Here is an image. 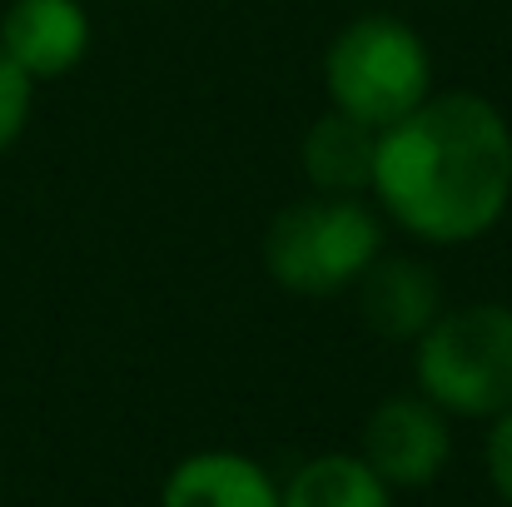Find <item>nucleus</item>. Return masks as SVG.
<instances>
[{
	"label": "nucleus",
	"mask_w": 512,
	"mask_h": 507,
	"mask_svg": "<svg viewBox=\"0 0 512 507\" xmlns=\"http://www.w3.org/2000/svg\"><path fill=\"white\" fill-rule=\"evenodd\" d=\"M373 194L423 244L488 234L512 199V130L483 95L448 90L378 130Z\"/></svg>",
	"instance_id": "obj_1"
},
{
	"label": "nucleus",
	"mask_w": 512,
	"mask_h": 507,
	"mask_svg": "<svg viewBox=\"0 0 512 507\" xmlns=\"http://www.w3.org/2000/svg\"><path fill=\"white\" fill-rule=\"evenodd\" d=\"M383 254V229L358 194H314L274 214L264 234V269L279 289L329 299L358 284Z\"/></svg>",
	"instance_id": "obj_2"
},
{
	"label": "nucleus",
	"mask_w": 512,
	"mask_h": 507,
	"mask_svg": "<svg viewBox=\"0 0 512 507\" xmlns=\"http://www.w3.org/2000/svg\"><path fill=\"white\" fill-rule=\"evenodd\" d=\"M418 393L443 413L498 418L512 408V309L508 304H468L443 309L413 338Z\"/></svg>",
	"instance_id": "obj_3"
},
{
	"label": "nucleus",
	"mask_w": 512,
	"mask_h": 507,
	"mask_svg": "<svg viewBox=\"0 0 512 507\" xmlns=\"http://www.w3.org/2000/svg\"><path fill=\"white\" fill-rule=\"evenodd\" d=\"M324 85L334 110L383 130L428 100L433 60L418 30L398 15H358L334 35L324 55Z\"/></svg>",
	"instance_id": "obj_4"
},
{
	"label": "nucleus",
	"mask_w": 512,
	"mask_h": 507,
	"mask_svg": "<svg viewBox=\"0 0 512 507\" xmlns=\"http://www.w3.org/2000/svg\"><path fill=\"white\" fill-rule=\"evenodd\" d=\"M358 458L388 488H428L453 458L448 413L423 393H393L368 413Z\"/></svg>",
	"instance_id": "obj_5"
},
{
	"label": "nucleus",
	"mask_w": 512,
	"mask_h": 507,
	"mask_svg": "<svg viewBox=\"0 0 512 507\" xmlns=\"http://www.w3.org/2000/svg\"><path fill=\"white\" fill-rule=\"evenodd\" d=\"M0 50L30 80H60L90 50V15L80 0H10L0 15Z\"/></svg>",
	"instance_id": "obj_6"
},
{
	"label": "nucleus",
	"mask_w": 512,
	"mask_h": 507,
	"mask_svg": "<svg viewBox=\"0 0 512 507\" xmlns=\"http://www.w3.org/2000/svg\"><path fill=\"white\" fill-rule=\"evenodd\" d=\"M358 314L378 338H418L438 314V279L418 264V259H398V254H378L358 284Z\"/></svg>",
	"instance_id": "obj_7"
},
{
	"label": "nucleus",
	"mask_w": 512,
	"mask_h": 507,
	"mask_svg": "<svg viewBox=\"0 0 512 507\" xmlns=\"http://www.w3.org/2000/svg\"><path fill=\"white\" fill-rule=\"evenodd\" d=\"M160 507H279V483L244 453H189L165 478Z\"/></svg>",
	"instance_id": "obj_8"
},
{
	"label": "nucleus",
	"mask_w": 512,
	"mask_h": 507,
	"mask_svg": "<svg viewBox=\"0 0 512 507\" xmlns=\"http://www.w3.org/2000/svg\"><path fill=\"white\" fill-rule=\"evenodd\" d=\"M299 160H304V174L314 179L319 194H363V189H373L378 130L329 105V110L304 130Z\"/></svg>",
	"instance_id": "obj_9"
},
{
	"label": "nucleus",
	"mask_w": 512,
	"mask_h": 507,
	"mask_svg": "<svg viewBox=\"0 0 512 507\" xmlns=\"http://www.w3.org/2000/svg\"><path fill=\"white\" fill-rule=\"evenodd\" d=\"M279 507H393V488L358 453H319L279 488Z\"/></svg>",
	"instance_id": "obj_10"
},
{
	"label": "nucleus",
	"mask_w": 512,
	"mask_h": 507,
	"mask_svg": "<svg viewBox=\"0 0 512 507\" xmlns=\"http://www.w3.org/2000/svg\"><path fill=\"white\" fill-rule=\"evenodd\" d=\"M30 95H35V80L0 50V155L20 140V130L30 120Z\"/></svg>",
	"instance_id": "obj_11"
},
{
	"label": "nucleus",
	"mask_w": 512,
	"mask_h": 507,
	"mask_svg": "<svg viewBox=\"0 0 512 507\" xmlns=\"http://www.w3.org/2000/svg\"><path fill=\"white\" fill-rule=\"evenodd\" d=\"M488 478H493L498 498L512 503V408L493 418V433H488Z\"/></svg>",
	"instance_id": "obj_12"
}]
</instances>
